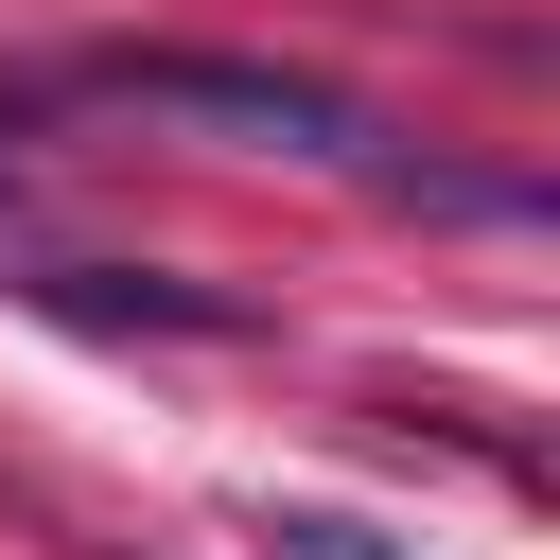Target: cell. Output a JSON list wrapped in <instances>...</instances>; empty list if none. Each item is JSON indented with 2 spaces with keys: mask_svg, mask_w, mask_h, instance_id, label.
I'll use <instances>...</instances> for the list:
<instances>
[{
  "mask_svg": "<svg viewBox=\"0 0 560 560\" xmlns=\"http://www.w3.org/2000/svg\"><path fill=\"white\" fill-rule=\"evenodd\" d=\"M262 560H402V542H385V525H332V508H280Z\"/></svg>",
  "mask_w": 560,
  "mask_h": 560,
  "instance_id": "3957f363",
  "label": "cell"
},
{
  "mask_svg": "<svg viewBox=\"0 0 560 560\" xmlns=\"http://www.w3.org/2000/svg\"><path fill=\"white\" fill-rule=\"evenodd\" d=\"M105 105H140V122H192V140H245V158H368V105L350 88H315V70H262V52H105L88 70Z\"/></svg>",
  "mask_w": 560,
  "mask_h": 560,
  "instance_id": "6da1fadb",
  "label": "cell"
},
{
  "mask_svg": "<svg viewBox=\"0 0 560 560\" xmlns=\"http://www.w3.org/2000/svg\"><path fill=\"white\" fill-rule=\"evenodd\" d=\"M35 298L88 315V332H245V298H210V280H140V262H35Z\"/></svg>",
  "mask_w": 560,
  "mask_h": 560,
  "instance_id": "7a4b0ae2",
  "label": "cell"
}]
</instances>
